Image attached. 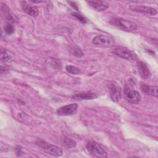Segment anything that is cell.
Here are the masks:
<instances>
[{
	"label": "cell",
	"instance_id": "cell-14",
	"mask_svg": "<svg viewBox=\"0 0 158 158\" xmlns=\"http://www.w3.org/2000/svg\"><path fill=\"white\" fill-rule=\"evenodd\" d=\"M97 98V95L91 92H81L74 94L72 96L73 99L83 100V99H93Z\"/></svg>",
	"mask_w": 158,
	"mask_h": 158
},
{
	"label": "cell",
	"instance_id": "cell-2",
	"mask_svg": "<svg viewBox=\"0 0 158 158\" xmlns=\"http://www.w3.org/2000/svg\"><path fill=\"white\" fill-rule=\"evenodd\" d=\"M86 149L93 156L96 157H107V152L96 142L89 141L86 144Z\"/></svg>",
	"mask_w": 158,
	"mask_h": 158
},
{
	"label": "cell",
	"instance_id": "cell-16",
	"mask_svg": "<svg viewBox=\"0 0 158 158\" xmlns=\"http://www.w3.org/2000/svg\"><path fill=\"white\" fill-rule=\"evenodd\" d=\"M12 58V56L10 54L9 52L6 49H1V59L2 61L7 62L9 61Z\"/></svg>",
	"mask_w": 158,
	"mask_h": 158
},
{
	"label": "cell",
	"instance_id": "cell-15",
	"mask_svg": "<svg viewBox=\"0 0 158 158\" xmlns=\"http://www.w3.org/2000/svg\"><path fill=\"white\" fill-rule=\"evenodd\" d=\"M62 143L64 146H65L68 148H72L76 146V142L74 140H73L68 137H65L63 139Z\"/></svg>",
	"mask_w": 158,
	"mask_h": 158
},
{
	"label": "cell",
	"instance_id": "cell-13",
	"mask_svg": "<svg viewBox=\"0 0 158 158\" xmlns=\"http://www.w3.org/2000/svg\"><path fill=\"white\" fill-rule=\"evenodd\" d=\"M22 9L23 10L29 15L33 17H36L38 16L39 14L38 9L37 7L35 6H31L27 4L26 2L23 1L22 2Z\"/></svg>",
	"mask_w": 158,
	"mask_h": 158
},
{
	"label": "cell",
	"instance_id": "cell-7",
	"mask_svg": "<svg viewBox=\"0 0 158 158\" xmlns=\"http://www.w3.org/2000/svg\"><path fill=\"white\" fill-rule=\"evenodd\" d=\"M78 107V105L77 104H71L66 106H64L60 107L57 110V114L58 115L61 116H66L74 114Z\"/></svg>",
	"mask_w": 158,
	"mask_h": 158
},
{
	"label": "cell",
	"instance_id": "cell-11",
	"mask_svg": "<svg viewBox=\"0 0 158 158\" xmlns=\"http://www.w3.org/2000/svg\"><path fill=\"white\" fill-rule=\"evenodd\" d=\"M137 66H138V72L141 78L144 79H148L151 77V72L145 63L141 61H139L138 62Z\"/></svg>",
	"mask_w": 158,
	"mask_h": 158
},
{
	"label": "cell",
	"instance_id": "cell-8",
	"mask_svg": "<svg viewBox=\"0 0 158 158\" xmlns=\"http://www.w3.org/2000/svg\"><path fill=\"white\" fill-rule=\"evenodd\" d=\"M110 96L114 102H118L121 99V88L115 82H112L110 86Z\"/></svg>",
	"mask_w": 158,
	"mask_h": 158
},
{
	"label": "cell",
	"instance_id": "cell-17",
	"mask_svg": "<svg viewBox=\"0 0 158 158\" xmlns=\"http://www.w3.org/2000/svg\"><path fill=\"white\" fill-rule=\"evenodd\" d=\"M65 69H66V70L69 73L73 74V75H78L81 73L80 70L78 68H77L76 67L73 66V65H67Z\"/></svg>",
	"mask_w": 158,
	"mask_h": 158
},
{
	"label": "cell",
	"instance_id": "cell-12",
	"mask_svg": "<svg viewBox=\"0 0 158 158\" xmlns=\"http://www.w3.org/2000/svg\"><path fill=\"white\" fill-rule=\"evenodd\" d=\"M141 91L148 95H151L154 96H157V86H149L146 84H143L140 86Z\"/></svg>",
	"mask_w": 158,
	"mask_h": 158
},
{
	"label": "cell",
	"instance_id": "cell-18",
	"mask_svg": "<svg viewBox=\"0 0 158 158\" xmlns=\"http://www.w3.org/2000/svg\"><path fill=\"white\" fill-rule=\"evenodd\" d=\"M4 31L7 35H12L15 31V28L14 25L10 23H8L6 24L4 27Z\"/></svg>",
	"mask_w": 158,
	"mask_h": 158
},
{
	"label": "cell",
	"instance_id": "cell-21",
	"mask_svg": "<svg viewBox=\"0 0 158 158\" xmlns=\"http://www.w3.org/2000/svg\"><path fill=\"white\" fill-rule=\"evenodd\" d=\"M31 2H34V3H38V2H43V1H31Z\"/></svg>",
	"mask_w": 158,
	"mask_h": 158
},
{
	"label": "cell",
	"instance_id": "cell-9",
	"mask_svg": "<svg viewBox=\"0 0 158 158\" xmlns=\"http://www.w3.org/2000/svg\"><path fill=\"white\" fill-rule=\"evenodd\" d=\"M129 8L131 10L134 12L149 14L152 15H154L157 13V11L155 8L146 7L144 6H130Z\"/></svg>",
	"mask_w": 158,
	"mask_h": 158
},
{
	"label": "cell",
	"instance_id": "cell-10",
	"mask_svg": "<svg viewBox=\"0 0 158 158\" xmlns=\"http://www.w3.org/2000/svg\"><path fill=\"white\" fill-rule=\"evenodd\" d=\"M88 5L94 10L103 11L109 7V4L105 1H89Z\"/></svg>",
	"mask_w": 158,
	"mask_h": 158
},
{
	"label": "cell",
	"instance_id": "cell-4",
	"mask_svg": "<svg viewBox=\"0 0 158 158\" xmlns=\"http://www.w3.org/2000/svg\"><path fill=\"white\" fill-rule=\"evenodd\" d=\"M112 52L117 56L127 60H136L138 59L137 55L133 51L124 47H117L114 49Z\"/></svg>",
	"mask_w": 158,
	"mask_h": 158
},
{
	"label": "cell",
	"instance_id": "cell-20",
	"mask_svg": "<svg viewBox=\"0 0 158 158\" xmlns=\"http://www.w3.org/2000/svg\"><path fill=\"white\" fill-rule=\"evenodd\" d=\"M51 65L53 66V67H59V61L57 60V59H54L52 62H51Z\"/></svg>",
	"mask_w": 158,
	"mask_h": 158
},
{
	"label": "cell",
	"instance_id": "cell-5",
	"mask_svg": "<svg viewBox=\"0 0 158 158\" xmlns=\"http://www.w3.org/2000/svg\"><path fill=\"white\" fill-rule=\"evenodd\" d=\"M92 43L97 46L104 47H110L114 45V40L107 35H98L94 36L92 40Z\"/></svg>",
	"mask_w": 158,
	"mask_h": 158
},
{
	"label": "cell",
	"instance_id": "cell-19",
	"mask_svg": "<svg viewBox=\"0 0 158 158\" xmlns=\"http://www.w3.org/2000/svg\"><path fill=\"white\" fill-rule=\"evenodd\" d=\"M72 15L75 16L79 21H80L83 23H85L86 22V19L85 17H83L81 14L77 13V12H73L72 13Z\"/></svg>",
	"mask_w": 158,
	"mask_h": 158
},
{
	"label": "cell",
	"instance_id": "cell-1",
	"mask_svg": "<svg viewBox=\"0 0 158 158\" xmlns=\"http://www.w3.org/2000/svg\"><path fill=\"white\" fill-rule=\"evenodd\" d=\"M110 23L122 30L126 31H133L137 29V25L135 23L122 18H112Z\"/></svg>",
	"mask_w": 158,
	"mask_h": 158
},
{
	"label": "cell",
	"instance_id": "cell-3",
	"mask_svg": "<svg viewBox=\"0 0 158 158\" xmlns=\"http://www.w3.org/2000/svg\"><path fill=\"white\" fill-rule=\"evenodd\" d=\"M123 94L125 99L132 104L139 103L141 99L139 93L128 85H125L124 86Z\"/></svg>",
	"mask_w": 158,
	"mask_h": 158
},
{
	"label": "cell",
	"instance_id": "cell-6",
	"mask_svg": "<svg viewBox=\"0 0 158 158\" xmlns=\"http://www.w3.org/2000/svg\"><path fill=\"white\" fill-rule=\"evenodd\" d=\"M39 145L43 149H44L48 154L52 155V156L58 157L62 155V150L57 146L51 144L44 141H40Z\"/></svg>",
	"mask_w": 158,
	"mask_h": 158
}]
</instances>
